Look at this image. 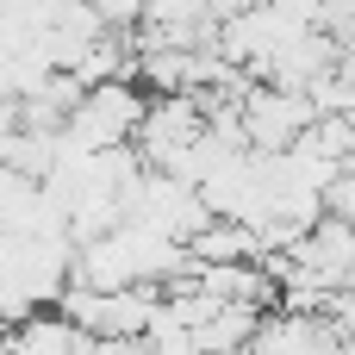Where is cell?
Instances as JSON below:
<instances>
[{
    "instance_id": "obj_1",
    "label": "cell",
    "mask_w": 355,
    "mask_h": 355,
    "mask_svg": "<svg viewBox=\"0 0 355 355\" xmlns=\"http://www.w3.org/2000/svg\"><path fill=\"white\" fill-rule=\"evenodd\" d=\"M237 119H243V144L250 156H287L312 125V100L306 94H281V87H243L237 94Z\"/></svg>"
}]
</instances>
